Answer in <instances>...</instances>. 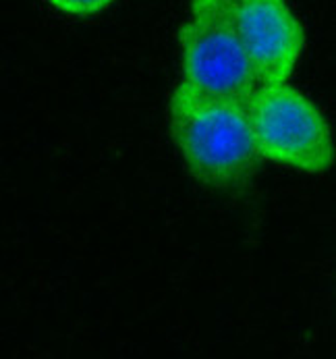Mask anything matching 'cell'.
Segmentation results:
<instances>
[{"label":"cell","instance_id":"cell-3","mask_svg":"<svg viewBox=\"0 0 336 359\" xmlns=\"http://www.w3.org/2000/svg\"><path fill=\"white\" fill-rule=\"evenodd\" d=\"M253 142L262 160L303 172L332 164V135L322 110L287 81L260 83L247 100Z\"/></svg>","mask_w":336,"mask_h":359},{"label":"cell","instance_id":"cell-4","mask_svg":"<svg viewBox=\"0 0 336 359\" xmlns=\"http://www.w3.org/2000/svg\"><path fill=\"white\" fill-rule=\"evenodd\" d=\"M241 42L260 83L288 81L305 34L287 0H229Z\"/></svg>","mask_w":336,"mask_h":359},{"label":"cell","instance_id":"cell-2","mask_svg":"<svg viewBox=\"0 0 336 359\" xmlns=\"http://www.w3.org/2000/svg\"><path fill=\"white\" fill-rule=\"evenodd\" d=\"M179 42L183 50V86L237 102H247L260 86L235 27L229 0H191Z\"/></svg>","mask_w":336,"mask_h":359},{"label":"cell","instance_id":"cell-1","mask_svg":"<svg viewBox=\"0 0 336 359\" xmlns=\"http://www.w3.org/2000/svg\"><path fill=\"white\" fill-rule=\"evenodd\" d=\"M247 102L199 94L179 83L168 102V129L193 177L214 189L237 191L251 183L257 154Z\"/></svg>","mask_w":336,"mask_h":359},{"label":"cell","instance_id":"cell-5","mask_svg":"<svg viewBox=\"0 0 336 359\" xmlns=\"http://www.w3.org/2000/svg\"><path fill=\"white\" fill-rule=\"evenodd\" d=\"M50 4L67 15H96L100 11L108 8L114 0H48Z\"/></svg>","mask_w":336,"mask_h":359}]
</instances>
